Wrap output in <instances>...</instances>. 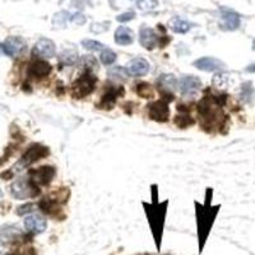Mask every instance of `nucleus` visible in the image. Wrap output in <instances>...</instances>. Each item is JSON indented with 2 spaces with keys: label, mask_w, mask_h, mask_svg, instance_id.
Listing matches in <instances>:
<instances>
[{
  "label": "nucleus",
  "mask_w": 255,
  "mask_h": 255,
  "mask_svg": "<svg viewBox=\"0 0 255 255\" xmlns=\"http://www.w3.org/2000/svg\"><path fill=\"white\" fill-rule=\"evenodd\" d=\"M227 82H229V76L223 74V73H217V74L213 77V84H215V87H218V88L226 87Z\"/></svg>",
  "instance_id": "nucleus-27"
},
{
  "label": "nucleus",
  "mask_w": 255,
  "mask_h": 255,
  "mask_svg": "<svg viewBox=\"0 0 255 255\" xmlns=\"http://www.w3.org/2000/svg\"><path fill=\"white\" fill-rule=\"evenodd\" d=\"M1 195H3V193H1V190H0V197H1Z\"/></svg>",
  "instance_id": "nucleus-35"
},
{
  "label": "nucleus",
  "mask_w": 255,
  "mask_h": 255,
  "mask_svg": "<svg viewBox=\"0 0 255 255\" xmlns=\"http://www.w3.org/2000/svg\"><path fill=\"white\" fill-rule=\"evenodd\" d=\"M168 27L176 33H186L190 31L191 23L185 19H181L179 17H174L170 22H168Z\"/></svg>",
  "instance_id": "nucleus-19"
},
{
  "label": "nucleus",
  "mask_w": 255,
  "mask_h": 255,
  "mask_svg": "<svg viewBox=\"0 0 255 255\" xmlns=\"http://www.w3.org/2000/svg\"><path fill=\"white\" fill-rule=\"evenodd\" d=\"M139 42L140 45L147 50H153L156 49L157 46H162V44H161V38L157 36L154 29L145 26L140 27Z\"/></svg>",
  "instance_id": "nucleus-10"
},
{
  "label": "nucleus",
  "mask_w": 255,
  "mask_h": 255,
  "mask_svg": "<svg viewBox=\"0 0 255 255\" xmlns=\"http://www.w3.org/2000/svg\"><path fill=\"white\" fill-rule=\"evenodd\" d=\"M247 72L255 73V64H252V65H249V67L247 68Z\"/></svg>",
  "instance_id": "nucleus-33"
},
{
  "label": "nucleus",
  "mask_w": 255,
  "mask_h": 255,
  "mask_svg": "<svg viewBox=\"0 0 255 255\" xmlns=\"http://www.w3.org/2000/svg\"><path fill=\"white\" fill-rule=\"evenodd\" d=\"M0 47H1V46H0Z\"/></svg>",
  "instance_id": "nucleus-37"
},
{
  "label": "nucleus",
  "mask_w": 255,
  "mask_h": 255,
  "mask_svg": "<svg viewBox=\"0 0 255 255\" xmlns=\"http://www.w3.org/2000/svg\"><path fill=\"white\" fill-rule=\"evenodd\" d=\"M82 45H83V47L86 50H88V51H102V50L105 49V45L102 44V42H100V41H95V40H83L82 41Z\"/></svg>",
  "instance_id": "nucleus-26"
},
{
  "label": "nucleus",
  "mask_w": 255,
  "mask_h": 255,
  "mask_svg": "<svg viewBox=\"0 0 255 255\" xmlns=\"http://www.w3.org/2000/svg\"><path fill=\"white\" fill-rule=\"evenodd\" d=\"M10 194L15 199H27V198H35L40 194V189L35 183H32L31 179H19L10 185Z\"/></svg>",
  "instance_id": "nucleus-2"
},
{
  "label": "nucleus",
  "mask_w": 255,
  "mask_h": 255,
  "mask_svg": "<svg viewBox=\"0 0 255 255\" xmlns=\"http://www.w3.org/2000/svg\"><path fill=\"white\" fill-rule=\"evenodd\" d=\"M12 255H17V254H12Z\"/></svg>",
  "instance_id": "nucleus-36"
},
{
  "label": "nucleus",
  "mask_w": 255,
  "mask_h": 255,
  "mask_svg": "<svg viewBox=\"0 0 255 255\" xmlns=\"http://www.w3.org/2000/svg\"><path fill=\"white\" fill-rule=\"evenodd\" d=\"M22 238V231L17 226L12 225H5V226L0 227V244L1 245H12L17 243Z\"/></svg>",
  "instance_id": "nucleus-12"
},
{
  "label": "nucleus",
  "mask_w": 255,
  "mask_h": 255,
  "mask_svg": "<svg viewBox=\"0 0 255 255\" xmlns=\"http://www.w3.org/2000/svg\"><path fill=\"white\" fill-rule=\"evenodd\" d=\"M33 208H35V206H33V204L27 203V204H24V206H22V207H18L17 213L19 216L27 215V213H31V212L33 211Z\"/></svg>",
  "instance_id": "nucleus-30"
},
{
  "label": "nucleus",
  "mask_w": 255,
  "mask_h": 255,
  "mask_svg": "<svg viewBox=\"0 0 255 255\" xmlns=\"http://www.w3.org/2000/svg\"><path fill=\"white\" fill-rule=\"evenodd\" d=\"M174 123H175V125H177V127L180 128V129H185V128H189V127H191V125H194L195 120L193 119L190 115H186V114H184V115L175 116Z\"/></svg>",
  "instance_id": "nucleus-23"
},
{
  "label": "nucleus",
  "mask_w": 255,
  "mask_h": 255,
  "mask_svg": "<svg viewBox=\"0 0 255 255\" xmlns=\"http://www.w3.org/2000/svg\"><path fill=\"white\" fill-rule=\"evenodd\" d=\"M55 175V167H52V166H41V167L33 168V170L29 171V179L32 180V183H35L37 186H45L51 183Z\"/></svg>",
  "instance_id": "nucleus-4"
},
{
  "label": "nucleus",
  "mask_w": 255,
  "mask_h": 255,
  "mask_svg": "<svg viewBox=\"0 0 255 255\" xmlns=\"http://www.w3.org/2000/svg\"><path fill=\"white\" fill-rule=\"evenodd\" d=\"M116 54L110 49H104L100 54V61H101L104 65H113L116 60Z\"/></svg>",
  "instance_id": "nucleus-24"
},
{
  "label": "nucleus",
  "mask_w": 255,
  "mask_h": 255,
  "mask_svg": "<svg viewBox=\"0 0 255 255\" xmlns=\"http://www.w3.org/2000/svg\"><path fill=\"white\" fill-rule=\"evenodd\" d=\"M197 69L203 70V72H222L226 68V64L223 63L222 60L213 56H203V58L197 59L193 63Z\"/></svg>",
  "instance_id": "nucleus-9"
},
{
  "label": "nucleus",
  "mask_w": 255,
  "mask_h": 255,
  "mask_svg": "<svg viewBox=\"0 0 255 255\" xmlns=\"http://www.w3.org/2000/svg\"><path fill=\"white\" fill-rule=\"evenodd\" d=\"M54 19H60V22H59V26H65L68 22V19H69V13L67 12H61V13H58V14L55 15V18Z\"/></svg>",
  "instance_id": "nucleus-31"
},
{
  "label": "nucleus",
  "mask_w": 255,
  "mask_h": 255,
  "mask_svg": "<svg viewBox=\"0 0 255 255\" xmlns=\"http://www.w3.org/2000/svg\"><path fill=\"white\" fill-rule=\"evenodd\" d=\"M253 95V86L250 82H248V83H244L243 87H241V97H243L244 100H248L250 99Z\"/></svg>",
  "instance_id": "nucleus-28"
},
{
  "label": "nucleus",
  "mask_w": 255,
  "mask_h": 255,
  "mask_svg": "<svg viewBox=\"0 0 255 255\" xmlns=\"http://www.w3.org/2000/svg\"><path fill=\"white\" fill-rule=\"evenodd\" d=\"M52 68L47 61H45L44 59H37L33 63L29 64L28 67V74L29 77H33V78H44L47 77L51 73Z\"/></svg>",
  "instance_id": "nucleus-14"
},
{
  "label": "nucleus",
  "mask_w": 255,
  "mask_h": 255,
  "mask_svg": "<svg viewBox=\"0 0 255 255\" xmlns=\"http://www.w3.org/2000/svg\"><path fill=\"white\" fill-rule=\"evenodd\" d=\"M24 227L31 234H42L46 231L47 221L40 215H29L24 218Z\"/></svg>",
  "instance_id": "nucleus-13"
},
{
  "label": "nucleus",
  "mask_w": 255,
  "mask_h": 255,
  "mask_svg": "<svg viewBox=\"0 0 255 255\" xmlns=\"http://www.w3.org/2000/svg\"><path fill=\"white\" fill-rule=\"evenodd\" d=\"M114 40H115L116 44L120 45V46H128V45H131L134 42V32L131 31L129 27L120 26L119 28L115 31Z\"/></svg>",
  "instance_id": "nucleus-17"
},
{
  "label": "nucleus",
  "mask_w": 255,
  "mask_h": 255,
  "mask_svg": "<svg viewBox=\"0 0 255 255\" xmlns=\"http://www.w3.org/2000/svg\"><path fill=\"white\" fill-rule=\"evenodd\" d=\"M55 44L49 38H40L32 49V55L37 59H51L55 56Z\"/></svg>",
  "instance_id": "nucleus-7"
},
{
  "label": "nucleus",
  "mask_w": 255,
  "mask_h": 255,
  "mask_svg": "<svg viewBox=\"0 0 255 255\" xmlns=\"http://www.w3.org/2000/svg\"><path fill=\"white\" fill-rule=\"evenodd\" d=\"M108 77L110 79L115 82L125 81V79L129 77V73H128L127 68L123 67H113L108 70Z\"/></svg>",
  "instance_id": "nucleus-21"
},
{
  "label": "nucleus",
  "mask_w": 255,
  "mask_h": 255,
  "mask_svg": "<svg viewBox=\"0 0 255 255\" xmlns=\"http://www.w3.org/2000/svg\"><path fill=\"white\" fill-rule=\"evenodd\" d=\"M72 20L76 24H83L84 22H86V17H84L83 14H79V13H77V14H73Z\"/></svg>",
  "instance_id": "nucleus-32"
},
{
  "label": "nucleus",
  "mask_w": 255,
  "mask_h": 255,
  "mask_svg": "<svg viewBox=\"0 0 255 255\" xmlns=\"http://www.w3.org/2000/svg\"><path fill=\"white\" fill-rule=\"evenodd\" d=\"M253 50L255 51V40H254V42H253Z\"/></svg>",
  "instance_id": "nucleus-34"
},
{
  "label": "nucleus",
  "mask_w": 255,
  "mask_h": 255,
  "mask_svg": "<svg viewBox=\"0 0 255 255\" xmlns=\"http://www.w3.org/2000/svg\"><path fill=\"white\" fill-rule=\"evenodd\" d=\"M49 154L50 149L47 147H45V145H41L38 144V143L32 144L29 145L28 149L24 152V154L22 156V158H20V161L17 163L15 167H27V166L32 165V163L37 162L38 159L45 158V157H47Z\"/></svg>",
  "instance_id": "nucleus-3"
},
{
  "label": "nucleus",
  "mask_w": 255,
  "mask_h": 255,
  "mask_svg": "<svg viewBox=\"0 0 255 255\" xmlns=\"http://www.w3.org/2000/svg\"><path fill=\"white\" fill-rule=\"evenodd\" d=\"M202 87H203L202 81L194 76H185L177 82V90L185 97H193Z\"/></svg>",
  "instance_id": "nucleus-6"
},
{
  "label": "nucleus",
  "mask_w": 255,
  "mask_h": 255,
  "mask_svg": "<svg viewBox=\"0 0 255 255\" xmlns=\"http://www.w3.org/2000/svg\"><path fill=\"white\" fill-rule=\"evenodd\" d=\"M222 19H223V28L229 29V31H234V29L239 28L240 26V17L238 13L232 12V10H222Z\"/></svg>",
  "instance_id": "nucleus-18"
},
{
  "label": "nucleus",
  "mask_w": 255,
  "mask_h": 255,
  "mask_svg": "<svg viewBox=\"0 0 255 255\" xmlns=\"http://www.w3.org/2000/svg\"><path fill=\"white\" fill-rule=\"evenodd\" d=\"M157 87L162 96L174 92L177 87V81L172 74H161L157 79Z\"/></svg>",
  "instance_id": "nucleus-16"
},
{
  "label": "nucleus",
  "mask_w": 255,
  "mask_h": 255,
  "mask_svg": "<svg viewBox=\"0 0 255 255\" xmlns=\"http://www.w3.org/2000/svg\"><path fill=\"white\" fill-rule=\"evenodd\" d=\"M4 52H5L8 56H12V58H18L26 51L27 44L26 41L22 37H18V36H10V37L6 38L4 41V44L1 45Z\"/></svg>",
  "instance_id": "nucleus-8"
},
{
  "label": "nucleus",
  "mask_w": 255,
  "mask_h": 255,
  "mask_svg": "<svg viewBox=\"0 0 255 255\" xmlns=\"http://www.w3.org/2000/svg\"><path fill=\"white\" fill-rule=\"evenodd\" d=\"M148 116L157 123H166L170 118V108L165 100H158L148 105Z\"/></svg>",
  "instance_id": "nucleus-5"
},
{
  "label": "nucleus",
  "mask_w": 255,
  "mask_h": 255,
  "mask_svg": "<svg viewBox=\"0 0 255 255\" xmlns=\"http://www.w3.org/2000/svg\"><path fill=\"white\" fill-rule=\"evenodd\" d=\"M97 78L92 73L84 72V74L79 76L72 84V96L73 99L81 100L90 96L95 91Z\"/></svg>",
  "instance_id": "nucleus-1"
},
{
  "label": "nucleus",
  "mask_w": 255,
  "mask_h": 255,
  "mask_svg": "<svg viewBox=\"0 0 255 255\" xmlns=\"http://www.w3.org/2000/svg\"><path fill=\"white\" fill-rule=\"evenodd\" d=\"M77 60H78V54L73 49L63 50L59 55V61L64 65H73L77 63Z\"/></svg>",
  "instance_id": "nucleus-20"
},
{
  "label": "nucleus",
  "mask_w": 255,
  "mask_h": 255,
  "mask_svg": "<svg viewBox=\"0 0 255 255\" xmlns=\"http://www.w3.org/2000/svg\"><path fill=\"white\" fill-rule=\"evenodd\" d=\"M135 92L136 95L139 96V97H142V99H152L154 96L153 87H152L149 83H144V82L136 84Z\"/></svg>",
  "instance_id": "nucleus-22"
},
{
  "label": "nucleus",
  "mask_w": 255,
  "mask_h": 255,
  "mask_svg": "<svg viewBox=\"0 0 255 255\" xmlns=\"http://www.w3.org/2000/svg\"><path fill=\"white\" fill-rule=\"evenodd\" d=\"M127 70L131 77H143L149 73L151 65L144 58H134L128 61Z\"/></svg>",
  "instance_id": "nucleus-11"
},
{
  "label": "nucleus",
  "mask_w": 255,
  "mask_h": 255,
  "mask_svg": "<svg viewBox=\"0 0 255 255\" xmlns=\"http://www.w3.org/2000/svg\"><path fill=\"white\" fill-rule=\"evenodd\" d=\"M120 95H123V88H119V90L110 88L101 96V100L97 104V108L101 109V110H111L115 105L118 96Z\"/></svg>",
  "instance_id": "nucleus-15"
},
{
  "label": "nucleus",
  "mask_w": 255,
  "mask_h": 255,
  "mask_svg": "<svg viewBox=\"0 0 255 255\" xmlns=\"http://www.w3.org/2000/svg\"><path fill=\"white\" fill-rule=\"evenodd\" d=\"M134 17H135V13L127 12V13H123V14L118 15V17H116V20H118V22H120V23H125V22H129V20L134 19Z\"/></svg>",
  "instance_id": "nucleus-29"
},
{
  "label": "nucleus",
  "mask_w": 255,
  "mask_h": 255,
  "mask_svg": "<svg viewBox=\"0 0 255 255\" xmlns=\"http://www.w3.org/2000/svg\"><path fill=\"white\" fill-rule=\"evenodd\" d=\"M82 63H83V67L86 69V72H95V70L99 69V63L95 59V56L92 55H84L82 59Z\"/></svg>",
  "instance_id": "nucleus-25"
}]
</instances>
